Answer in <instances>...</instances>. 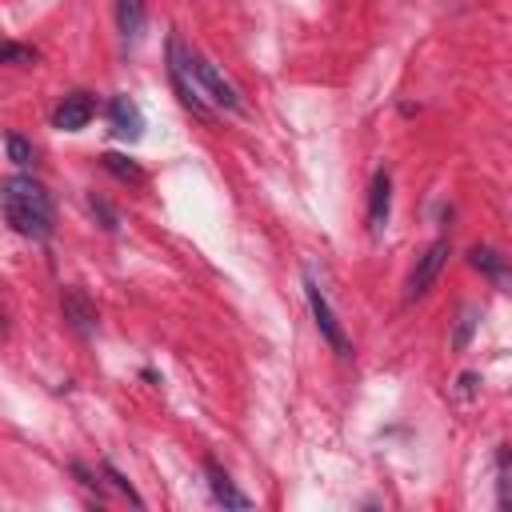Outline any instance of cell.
I'll list each match as a JSON object with an SVG mask.
<instances>
[{
	"label": "cell",
	"instance_id": "cell-1",
	"mask_svg": "<svg viewBox=\"0 0 512 512\" xmlns=\"http://www.w3.org/2000/svg\"><path fill=\"white\" fill-rule=\"evenodd\" d=\"M4 216L20 236H32V240L52 236V200L32 176L4 180Z\"/></svg>",
	"mask_w": 512,
	"mask_h": 512
},
{
	"label": "cell",
	"instance_id": "cell-2",
	"mask_svg": "<svg viewBox=\"0 0 512 512\" xmlns=\"http://www.w3.org/2000/svg\"><path fill=\"white\" fill-rule=\"evenodd\" d=\"M168 80L176 88V100L196 112V116H208V104H204V92L196 84V72H192V52L180 44V36H168Z\"/></svg>",
	"mask_w": 512,
	"mask_h": 512
},
{
	"label": "cell",
	"instance_id": "cell-3",
	"mask_svg": "<svg viewBox=\"0 0 512 512\" xmlns=\"http://www.w3.org/2000/svg\"><path fill=\"white\" fill-rule=\"evenodd\" d=\"M192 72H196L200 92H204L216 108H228V112H240V108H244V100H240L236 84H232V80H224V72H220L212 60H204L200 52H192Z\"/></svg>",
	"mask_w": 512,
	"mask_h": 512
},
{
	"label": "cell",
	"instance_id": "cell-4",
	"mask_svg": "<svg viewBox=\"0 0 512 512\" xmlns=\"http://www.w3.org/2000/svg\"><path fill=\"white\" fill-rule=\"evenodd\" d=\"M448 240L440 236V240H432L428 248H424V256L416 260V268L408 272V284H404V300H420V296H428V288L440 280V272H444V264H448Z\"/></svg>",
	"mask_w": 512,
	"mask_h": 512
},
{
	"label": "cell",
	"instance_id": "cell-5",
	"mask_svg": "<svg viewBox=\"0 0 512 512\" xmlns=\"http://www.w3.org/2000/svg\"><path fill=\"white\" fill-rule=\"evenodd\" d=\"M304 292H308V308H312V320H316V328H320V336L340 352V356H352V340H348V332H344V324L336 320V312H332V304H328V296L320 292V284L316 280H308L304 284Z\"/></svg>",
	"mask_w": 512,
	"mask_h": 512
},
{
	"label": "cell",
	"instance_id": "cell-6",
	"mask_svg": "<svg viewBox=\"0 0 512 512\" xmlns=\"http://www.w3.org/2000/svg\"><path fill=\"white\" fill-rule=\"evenodd\" d=\"M92 116H96V100H92L88 92H68V96L56 104L52 124H56L60 132H80V128H84Z\"/></svg>",
	"mask_w": 512,
	"mask_h": 512
},
{
	"label": "cell",
	"instance_id": "cell-7",
	"mask_svg": "<svg viewBox=\"0 0 512 512\" xmlns=\"http://www.w3.org/2000/svg\"><path fill=\"white\" fill-rule=\"evenodd\" d=\"M108 124H112V132H116L120 140H140V132H144V112H140V104H136L132 96H112V100H108Z\"/></svg>",
	"mask_w": 512,
	"mask_h": 512
},
{
	"label": "cell",
	"instance_id": "cell-8",
	"mask_svg": "<svg viewBox=\"0 0 512 512\" xmlns=\"http://www.w3.org/2000/svg\"><path fill=\"white\" fill-rule=\"evenodd\" d=\"M204 476H208V488H212L216 504H224V508H252V496H244V492L232 484V476H228L212 456H204Z\"/></svg>",
	"mask_w": 512,
	"mask_h": 512
},
{
	"label": "cell",
	"instance_id": "cell-9",
	"mask_svg": "<svg viewBox=\"0 0 512 512\" xmlns=\"http://www.w3.org/2000/svg\"><path fill=\"white\" fill-rule=\"evenodd\" d=\"M388 212H392V176L380 168L372 176V188H368V228L372 232H384Z\"/></svg>",
	"mask_w": 512,
	"mask_h": 512
},
{
	"label": "cell",
	"instance_id": "cell-10",
	"mask_svg": "<svg viewBox=\"0 0 512 512\" xmlns=\"http://www.w3.org/2000/svg\"><path fill=\"white\" fill-rule=\"evenodd\" d=\"M468 264L476 268V272H484L496 288H512V264L496 252V248H484V244H476V248H468Z\"/></svg>",
	"mask_w": 512,
	"mask_h": 512
},
{
	"label": "cell",
	"instance_id": "cell-11",
	"mask_svg": "<svg viewBox=\"0 0 512 512\" xmlns=\"http://www.w3.org/2000/svg\"><path fill=\"white\" fill-rule=\"evenodd\" d=\"M60 304H64V320H68L80 336H92V328H96V308H92L76 288H64Z\"/></svg>",
	"mask_w": 512,
	"mask_h": 512
},
{
	"label": "cell",
	"instance_id": "cell-12",
	"mask_svg": "<svg viewBox=\"0 0 512 512\" xmlns=\"http://www.w3.org/2000/svg\"><path fill=\"white\" fill-rule=\"evenodd\" d=\"M144 20H148V0H116V28L128 44L140 40Z\"/></svg>",
	"mask_w": 512,
	"mask_h": 512
},
{
	"label": "cell",
	"instance_id": "cell-13",
	"mask_svg": "<svg viewBox=\"0 0 512 512\" xmlns=\"http://www.w3.org/2000/svg\"><path fill=\"white\" fill-rule=\"evenodd\" d=\"M496 504L512 512V448L508 444H500L496 452Z\"/></svg>",
	"mask_w": 512,
	"mask_h": 512
},
{
	"label": "cell",
	"instance_id": "cell-14",
	"mask_svg": "<svg viewBox=\"0 0 512 512\" xmlns=\"http://www.w3.org/2000/svg\"><path fill=\"white\" fill-rule=\"evenodd\" d=\"M100 164H104L116 180H124V184H140V180H144L140 164H132V160H128V156H120V152H104V156H100Z\"/></svg>",
	"mask_w": 512,
	"mask_h": 512
},
{
	"label": "cell",
	"instance_id": "cell-15",
	"mask_svg": "<svg viewBox=\"0 0 512 512\" xmlns=\"http://www.w3.org/2000/svg\"><path fill=\"white\" fill-rule=\"evenodd\" d=\"M4 148H8V160H12L16 168H32V144H28L20 132H8V136H4Z\"/></svg>",
	"mask_w": 512,
	"mask_h": 512
},
{
	"label": "cell",
	"instance_id": "cell-16",
	"mask_svg": "<svg viewBox=\"0 0 512 512\" xmlns=\"http://www.w3.org/2000/svg\"><path fill=\"white\" fill-rule=\"evenodd\" d=\"M472 328H476V312H472V308H464V312H460V324H456V340H452V348H456V352H464V348H468Z\"/></svg>",
	"mask_w": 512,
	"mask_h": 512
},
{
	"label": "cell",
	"instance_id": "cell-17",
	"mask_svg": "<svg viewBox=\"0 0 512 512\" xmlns=\"http://www.w3.org/2000/svg\"><path fill=\"white\" fill-rule=\"evenodd\" d=\"M0 56H4V64H20V60H24V64H32V60H36V52H32V48H24V44H16V40H8Z\"/></svg>",
	"mask_w": 512,
	"mask_h": 512
},
{
	"label": "cell",
	"instance_id": "cell-18",
	"mask_svg": "<svg viewBox=\"0 0 512 512\" xmlns=\"http://www.w3.org/2000/svg\"><path fill=\"white\" fill-rule=\"evenodd\" d=\"M104 476H108V480H112V484H116V488H120V492H124V496H128V500H132V504H136V508H140V504H144V500H140V496H136V488H132V484H128V480H124V476H120V472H116V468H112V464H104Z\"/></svg>",
	"mask_w": 512,
	"mask_h": 512
}]
</instances>
